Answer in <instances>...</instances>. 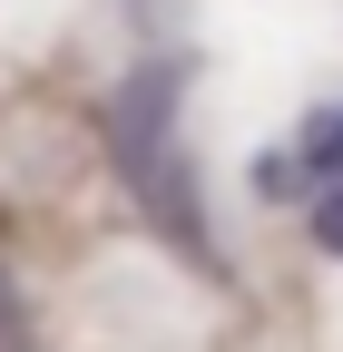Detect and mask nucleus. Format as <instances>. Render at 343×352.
<instances>
[{
    "label": "nucleus",
    "instance_id": "obj_1",
    "mask_svg": "<svg viewBox=\"0 0 343 352\" xmlns=\"http://www.w3.org/2000/svg\"><path fill=\"white\" fill-rule=\"evenodd\" d=\"M324 186H343V98L314 108L284 147L255 157V196H265V206H284V196H294V206H314Z\"/></svg>",
    "mask_w": 343,
    "mask_h": 352
},
{
    "label": "nucleus",
    "instance_id": "obj_2",
    "mask_svg": "<svg viewBox=\"0 0 343 352\" xmlns=\"http://www.w3.org/2000/svg\"><path fill=\"white\" fill-rule=\"evenodd\" d=\"M304 226H314V245H324V254L343 264V186H324V196L304 206Z\"/></svg>",
    "mask_w": 343,
    "mask_h": 352
}]
</instances>
